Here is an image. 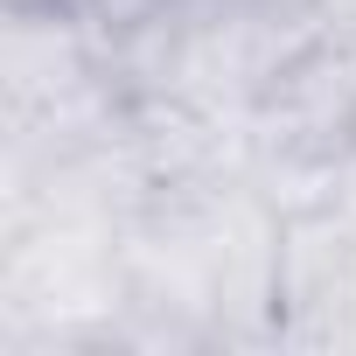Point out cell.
<instances>
[{
  "mask_svg": "<svg viewBox=\"0 0 356 356\" xmlns=\"http://www.w3.org/2000/svg\"><path fill=\"white\" fill-rule=\"evenodd\" d=\"M245 140L280 168L342 175L356 161V35L314 29L252 98Z\"/></svg>",
  "mask_w": 356,
  "mask_h": 356,
  "instance_id": "cell-1",
  "label": "cell"
}]
</instances>
